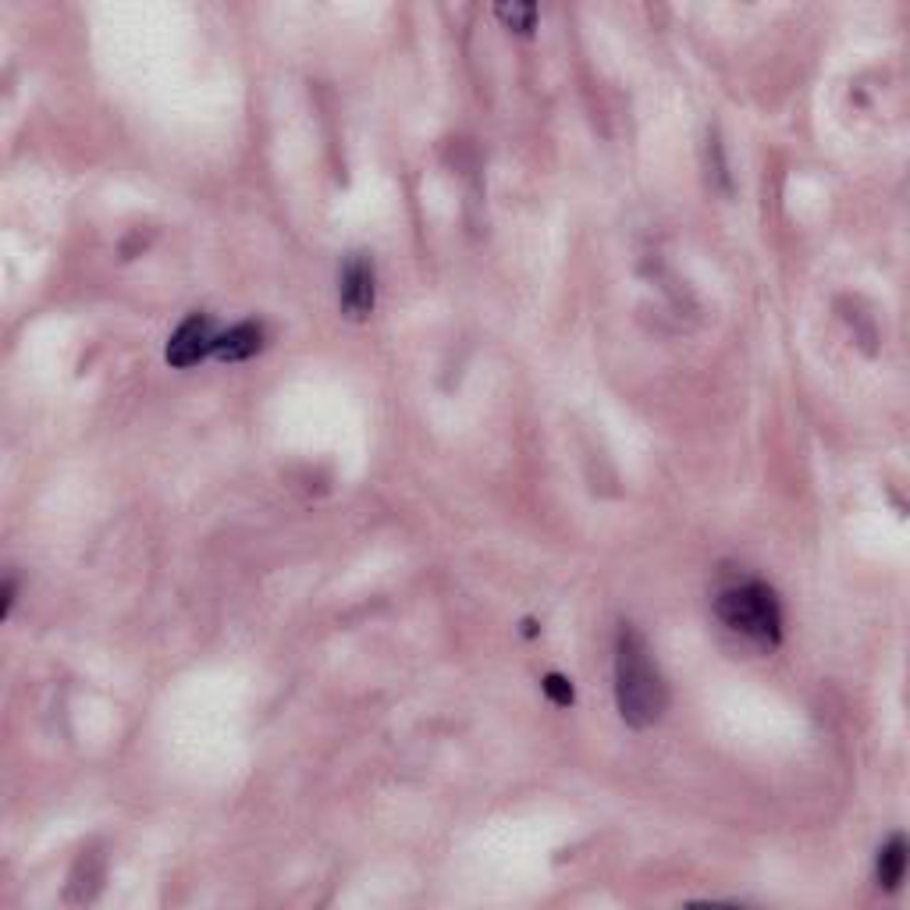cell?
Masks as SVG:
<instances>
[{"mask_svg": "<svg viewBox=\"0 0 910 910\" xmlns=\"http://www.w3.org/2000/svg\"><path fill=\"white\" fill-rule=\"evenodd\" d=\"M615 705L622 722L633 729L654 726L668 705L659 665H654L644 636L633 627H622L615 641Z\"/></svg>", "mask_w": 910, "mask_h": 910, "instance_id": "6da1fadb", "label": "cell"}, {"mask_svg": "<svg viewBox=\"0 0 910 910\" xmlns=\"http://www.w3.org/2000/svg\"><path fill=\"white\" fill-rule=\"evenodd\" d=\"M715 612L732 633H743L761 647L779 644L782 609H779V598H775V590L769 584L743 580V584L726 587L722 595L715 598Z\"/></svg>", "mask_w": 910, "mask_h": 910, "instance_id": "7a4b0ae2", "label": "cell"}, {"mask_svg": "<svg viewBox=\"0 0 910 910\" xmlns=\"http://www.w3.org/2000/svg\"><path fill=\"white\" fill-rule=\"evenodd\" d=\"M377 299V275L374 260L366 253H353L342 267V285H339V302L349 321H366L374 313Z\"/></svg>", "mask_w": 910, "mask_h": 910, "instance_id": "3957f363", "label": "cell"}, {"mask_svg": "<svg viewBox=\"0 0 910 910\" xmlns=\"http://www.w3.org/2000/svg\"><path fill=\"white\" fill-rule=\"evenodd\" d=\"M217 345V331H214V321L203 313H193L185 317L179 324V331L171 334L168 342V363L171 366H196L200 360H206L214 353Z\"/></svg>", "mask_w": 910, "mask_h": 910, "instance_id": "277c9868", "label": "cell"}, {"mask_svg": "<svg viewBox=\"0 0 910 910\" xmlns=\"http://www.w3.org/2000/svg\"><path fill=\"white\" fill-rule=\"evenodd\" d=\"M260 349H264V324L246 321V324H235V328L225 331V334H217L214 356H217V360H228V363H238V360L257 356Z\"/></svg>", "mask_w": 910, "mask_h": 910, "instance_id": "5b68a950", "label": "cell"}, {"mask_svg": "<svg viewBox=\"0 0 910 910\" xmlns=\"http://www.w3.org/2000/svg\"><path fill=\"white\" fill-rule=\"evenodd\" d=\"M875 875H878V886L882 889H900L903 875H907V839L897 833L882 850H878V865H875Z\"/></svg>", "mask_w": 910, "mask_h": 910, "instance_id": "8992f818", "label": "cell"}, {"mask_svg": "<svg viewBox=\"0 0 910 910\" xmlns=\"http://www.w3.org/2000/svg\"><path fill=\"white\" fill-rule=\"evenodd\" d=\"M494 14L513 29V33H534V25H537V8L534 4H499L494 8Z\"/></svg>", "mask_w": 910, "mask_h": 910, "instance_id": "52a82bcc", "label": "cell"}, {"mask_svg": "<svg viewBox=\"0 0 910 910\" xmlns=\"http://www.w3.org/2000/svg\"><path fill=\"white\" fill-rule=\"evenodd\" d=\"M540 690H545L548 700H552V705H558V708H569L572 700H577V694H572V683L566 676H558V673H548L545 683H540Z\"/></svg>", "mask_w": 910, "mask_h": 910, "instance_id": "ba28073f", "label": "cell"}, {"mask_svg": "<svg viewBox=\"0 0 910 910\" xmlns=\"http://www.w3.org/2000/svg\"><path fill=\"white\" fill-rule=\"evenodd\" d=\"M11 604H14V580L8 577L4 580V615H11Z\"/></svg>", "mask_w": 910, "mask_h": 910, "instance_id": "9c48e42d", "label": "cell"}]
</instances>
